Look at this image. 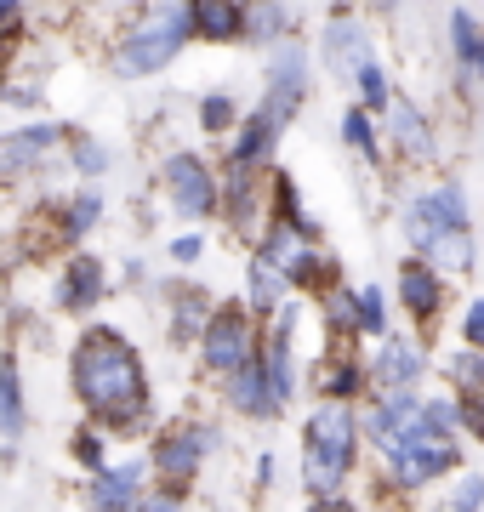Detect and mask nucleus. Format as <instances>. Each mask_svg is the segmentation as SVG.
<instances>
[{"label": "nucleus", "instance_id": "nucleus-39", "mask_svg": "<svg viewBox=\"0 0 484 512\" xmlns=\"http://www.w3.org/2000/svg\"><path fill=\"white\" fill-rule=\"evenodd\" d=\"M467 69H473V74L484 80V40H479V52H473V63H467Z\"/></svg>", "mask_w": 484, "mask_h": 512}, {"label": "nucleus", "instance_id": "nucleus-15", "mask_svg": "<svg viewBox=\"0 0 484 512\" xmlns=\"http://www.w3.org/2000/svg\"><path fill=\"white\" fill-rule=\"evenodd\" d=\"M228 399L240 404L245 416H274V410H280V404H274V393H268V376H262L257 359H251L245 370H234V376H228Z\"/></svg>", "mask_w": 484, "mask_h": 512}, {"label": "nucleus", "instance_id": "nucleus-12", "mask_svg": "<svg viewBox=\"0 0 484 512\" xmlns=\"http://www.w3.org/2000/svg\"><path fill=\"white\" fill-rule=\"evenodd\" d=\"M137 484H143V467H137V461H126V467H103L97 484H92V507L97 512H131Z\"/></svg>", "mask_w": 484, "mask_h": 512}, {"label": "nucleus", "instance_id": "nucleus-40", "mask_svg": "<svg viewBox=\"0 0 484 512\" xmlns=\"http://www.w3.org/2000/svg\"><path fill=\"white\" fill-rule=\"evenodd\" d=\"M18 18V6H6V0H0V23H12Z\"/></svg>", "mask_w": 484, "mask_h": 512}, {"label": "nucleus", "instance_id": "nucleus-22", "mask_svg": "<svg viewBox=\"0 0 484 512\" xmlns=\"http://www.w3.org/2000/svg\"><path fill=\"white\" fill-rule=\"evenodd\" d=\"M450 40H456V57L462 63H473V52H479V23H473V12H450Z\"/></svg>", "mask_w": 484, "mask_h": 512}, {"label": "nucleus", "instance_id": "nucleus-24", "mask_svg": "<svg viewBox=\"0 0 484 512\" xmlns=\"http://www.w3.org/2000/svg\"><path fill=\"white\" fill-rule=\"evenodd\" d=\"M285 23H291V12H285V6H251V12H245V29H257L262 40H274Z\"/></svg>", "mask_w": 484, "mask_h": 512}, {"label": "nucleus", "instance_id": "nucleus-27", "mask_svg": "<svg viewBox=\"0 0 484 512\" xmlns=\"http://www.w3.org/2000/svg\"><path fill=\"white\" fill-rule=\"evenodd\" d=\"M97 217H103V200L97 194H75V205H69V234H92Z\"/></svg>", "mask_w": 484, "mask_h": 512}, {"label": "nucleus", "instance_id": "nucleus-13", "mask_svg": "<svg viewBox=\"0 0 484 512\" xmlns=\"http://www.w3.org/2000/svg\"><path fill=\"white\" fill-rule=\"evenodd\" d=\"M371 376L388 387V393H410V382L422 376V348H416V342H388L382 359L371 365Z\"/></svg>", "mask_w": 484, "mask_h": 512}, {"label": "nucleus", "instance_id": "nucleus-3", "mask_svg": "<svg viewBox=\"0 0 484 512\" xmlns=\"http://www.w3.org/2000/svg\"><path fill=\"white\" fill-rule=\"evenodd\" d=\"M354 450H359L354 404L325 399L314 416H308V433H302V478H308L314 501L342 490V478L354 473Z\"/></svg>", "mask_w": 484, "mask_h": 512}, {"label": "nucleus", "instance_id": "nucleus-4", "mask_svg": "<svg viewBox=\"0 0 484 512\" xmlns=\"http://www.w3.org/2000/svg\"><path fill=\"white\" fill-rule=\"evenodd\" d=\"M188 40H194V29H188V6H149L143 23L114 46V74H126V80L160 74Z\"/></svg>", "mask_w": 484, "mask_h": 512}, {"label": "nucleus", "instance_id": "nucleus-17", "mask_svg": "<svg viewBox=\"0 0 484 512\" xmlns=\"http://www.w3.org/2000/svg\"><path fill=\"white\" fill-rule=\"evenodd\" d=\"M280 296H285L280 256L257 251V262H251V308H257V313H280Z\"/></svg>", "mask_w": 484, "mask_h": 512}, {"label": "nucleus", "instance_id": "nucleus-31", "mask_svg": "<svg viewBox=\"0 0 484 512\" xmlns=\"http://www.w3.org/2000/svg\"><path fill=\"white\" fill-rule=\"evenodd\" d=\"M450 376L462 387H484V359L479 353H462V359H450Z\"/></svg>", "mask_w": 484, "mask_h": 512}, {"label": "nucleus", "instance_id": "nucleus-34", "mask_svg": "<svg viewBox=\"0 0 484 512\" xmlns=\"http://www.w3.org/2000/svg\"><path fill=\"white\" fill-rule=\"evenodd\" d=\"M200 330V296H183L177 302V336H194Z\"/></svg>", "mask_w": 484, "mask_h": 512}, {"label": "nucleus", "instance_id": "nucleus-2", "mask_svg": "<svg viewBox=\"0 0 484 512\" xmlns=\"http://www.w3.org/2000/svg\"><path fill=\"white\" fill-rule=\"evenodd\" d=\"M405 234L416 245V256L428 262V268H473V239H467V200L462 188L445 183L422 194V200H410L405 211Z\"/></svg>", "mask_w": 484, "mask_h": 512}, {"label": "nucleus", "instance_id": "nucleus-10", "mask_svg": "<svg viewBox=\"0 0 484 512\" xmlns=\"http://www.w3.org/2000/svg\"><path fill=\"white\" fill-rule=\"evenodd\" d=\"M399 296H405V308L416 319H439V302H445V285L433 274L422 256H405V268H399Z\"/></svg>", "mask_w": 484, "mask_h": 512}, {"label": "nucleus", "instance_id": "nucleus-38", "mask_svg": "<svg viewBox=\"0 0 484 512\" xmlns=\"http://www.w3.org/2000/svg\"><path fill=\"white\" fill-rule=\"evenodd\" d=\"M314 512H359L354 501H342V495H325V501H314Z\"/></svg>", "mask_w": 484, "mask_h": 512}, {"label": "nucleus", "instance_id": "nucleus-41", "mask_svg": "<svg viewBox=\"0 0 484 512\" xmlns=\"http://www.w3.org/2000/svg\"><path fill=\"white\" fill-rule=\"evenodd\" d=\"M445 512H450V507H445Z\"/></svg>", "mask_w": 484, "mask_h": 512}, {"label": "nucleus", "instance_id": "nucleus-9", "mask_svg": "<svg viewBox=\"0 0 484 512\" xmlns=\"http://www.w3.org/2000/svg\"><path fill=\"white\" fill-rule=\"evenodd\" d=\"M63 137V126H23V131H6L0 137V177H23L29 165L46 154V148Z\"/></svg>", "mask_w": 484, "mask_h": 512}, {"label": "nucleus", "instance_id": "nucleus-5", "mask_svg": "<svg viewBox=\"0 0 484 512\" xmlns=\"http://www.w3.org/2000/svg\"><path fill=\"white\" fill-rule=\"evenodd\" d=\"M200 359H205V370H217V376H234V370L251 365V359H257L251 313L234 308V302L211 313V319H205V330H200Z\"/></svg>", "mask_w": 484, "mask_h": 512}, {"label": "nucleus", "instance_id": "nucleus-6", "mask_svg": "<svg viewBox=\"0 0 484 512\" xmlns=\"http://www.w3.org/2000/svg\"><path fill=\"white\" fill-rule=\"evenodd\" d=\"M302 92H308V52H302L297 40H280L274 46V69H268V97H262V120L274 131H285V120L297 114Z\"/></svg>", "mask_w": 484, "mask_h": 512}, {"label": "nucleus", "instance_id": "nucleus-29", "mask_svg": "<svg viewBox=\"0 0 484 512\" xmlns=\"http://www.w3.org/2000/svg\"><path fill=\"white\" fill-rule=\"evenodd\" d=\"M75 143V165H80V177H97L103 165H109V148L103 143H92V137H69Z\"/></svg>", "mask_w": 484, "mask_h": 512}, {"label": "nucleus", "instance_id": "nucleus-32", "mask_svg": "<svg viewBox=\"0 0 484 512\" xmlns=\"http://www.w3.org/2000/svg\"><path fill=\"white\" fill-rule=\"evenodd\" d=\"M75 461L92 467V473H103V439L97 433H75Z\"/></svg>", "mask_w": 484, "mask_h": 512}, {"label": "nucleus", "instance_id": "nucleus-28", "mask_svg": "<svg viewBox=\"0 0 484 512\" xmlns=\"http://www.w3.org/2000/svg\"><path fill=\"white\" fill-rule=\"evenodd\" d=\"M359 97H365V109H376V103H388V74L376 69V63H365V69L354 74Z\"/></svg>", "mask_w": 484, "mask_h": 512}, {"label": "nucleus", "instance_id": "nucleus-21", "mask_svg": "<svg viewBox=\"0 0 484 512\" xmlns=\"http://www.w3.org/2000/svg\"><path fill=\"white\" fill-rule=\"evenodd\" d=\"M228 217L240 222V228H251V217H257V177L240 171V165H234V177H228Z\"/></svg>", "mask_w": 484, "mask_h": 512}, {"label": "nucleus", "instance_id": "nucleus-23", "mask_svg": "<svg viewBox=\"0 0 484 512\" xmlns=\"http://www.w3.org/2000/svg\"><path fill=\"white\" fill-rule=\"evenodd\" d=\"M325 313H331L336 330H359V291H331L325 296Z\"/></svg>", "mask_w": 484, "mask_h": 512}, {"label": "nucleus", "instance_id": "nucleus-8", "mask_svg": "<svg viewBox=\"0 0 484 512\" xmlns=\"http://www.w3.org/2000/svg\"><path fill=\"white\" fill-rule=\"evenodd\" d=\"M205 444H211L205 427H177V433H166V439L154 444V467H160V478H166V484H188V478L200 473Z\"/></svg>", "mask_w": 484, "mask_h": 512}, {"label": "nucleus", "instance_id": "nucleus-11", "mask_svg": "<svg viewBox=\"0 0 484 512\" xmlns=\"http://www.w3.org/2000/svg\"><path fill=\"white\" fill-rule=\"evenodd\" d=\"M97 296H103V262H97V256H75V262L63 268L57 302L69 313H86V308H97Z\"/></svg>", "mask_w": 484, "mask_h": 512}, {"label": "nucleus", "instance_id": "nucleus-26", "mask_svg": "<svg viewBox=\"0 0 484 512\" xmlns=\"http://www.w3.org/2000/svg\"><path fill=\"white\" fill-rule=\"evenodd\" d=\"M200 126L205 131H228V126H234V97H223V92L205 97V103H200Z\"/></svg>", "mask_w": 484, "mask_h": 512}, {"label": "nucleus", "instance_id": "nucleus-35", "mask_svg": "<svg viewBox=\"0 0 484 512\" xmlns=\"http://www.w3.org/2000/svg\"><path fill=\"white\" fill-rule=\"evenodd\" d=\"M200 251H205V239H200V234L171 239V256H177V262H200Z\"/></svg>", "mask_w": 484, "mask_h": 512}, {"label": "nucleus", "instance_id": "nucleus-33", "mask_svg": "<svg viewBox=\"0 0 484 512\" xmlns=\"http://www.w3.org/2000/svg\"><path fill=\"white\" fill-rule=\"evenodd\" d=\"M484 507V478H462V490L450 501V512H479Z\"/></svg>", "mask_w": 484, "mask_h": 512}, {"label": "nucleus", "instance_id": "nucleus-14", "mask_svg": "<svg viewBox=\"0 0 484 512\" xmlns=\"http://www.w3.org/2000/svg\"><path fill=\"white\" fill-rule=\"evenodd\" d=\"M188 29L205 40H234L245 29V12L228 0H200V6H188Z\"/></svg>", "mask_w": 484, "mask_h": 512}, {"label": "nucleus", "instance_id": "nucleus-19", "mask_svg": "<svg viewBox=\"0 0 484 512\" xmlns=\"http://www.w3.org/2000/svg\"><path fill=\"white\" fill-rule=\"evenodd\" d=\"M393 137H399V143H405V154H416V160H428V154H433L428 120L410 109V103H393Z\"/></svg>", "mask_w": 484, "mask_h": 512}, {"label": "nucleus", "instance_id": "nucleus-20", "mask_svg": "<svg viewBox=\"0 0 484 512\" xmlns=\"http://www.w3.org/2000/svg\"><path fill=\"white\" fill-rule=\"evenodd\" d=\"M0 433L18 439L23 433V393H18V365L0 359Z\"/></svg>", "mask_w": 484, "mask_h": 512}, {"label": "nucleus", "instance_id": "nucleus-36", "mask_svg": "<svg viewBox=\"0 0 484 512\" xmlns=\"http://www.w3.org/2000/svg\"><path fill=\"white\" fill-rule=\"evenodd\" d=\"M131 512H183V507H177V495H137Z\"/></svg>", "mask_w": 484, "mask_h": 512}, {"label": "nucleus", "instance_id": "nucleus-25", "mask_svg": "<svg viewBox=\"0 0 484 512\" xmlns=\"http://www.w3.org/2000/svg\"><path fill=\"white\" fill-rule=\"evenodd\" d=\"M342 137H348V148H365V154H376V126L365 109H348V120H342Z\"/></svg>", "mask_w": 484, "mask_h": 512}, {"label": "nucleus", "instance_id": "nucleus-18", "mask_svg": "<svg viewBox=\"0 0 484 512\" xmlns=\"http://www.w3.org/2000/svg\"><path fill=\"white\" fill-rule=\"evenodd\" d=\"M274 143H280V131L268 126L262 114H251V120L240 126V137H234V165H240V171H251V165H262L268 154H274Z\"/></svg>", "mask_w": 484, "mask_h": 512}, {"label": "nucleus", "instance_id": "nucleus-30", "mask_svg": "<svg viewBox=\"0 0 484 512\" xmlns=\"http://www.w3.org/2000/svg\"><path fill=\"white\" fill-rule=\"evenodd\" d=\"M382 319H388V313H382V291L365 285V291H359V330H382Z\"/></svg>", "mask_w": 484, "mask_h": 512}, {"label": "nucleus", "instance_id": "nucleus-7", "mask_svg": "<svg viewBox=\"0 0 484 512\" xmlns=\"http://www.w3.org/2000/svg\"><path fill=\"white\" fill-rule=\"evenodd\" d=\"M166 194H171V205L194 222L217 211V177L205 171L200 154H171L166 160Z\"/></svg>", "mask_w": 484, "mask_h": 512}, {"label": "nucleus", "instance_id": "nucleus-1", "mask_svg": "<svg viewBox=\"0 0 484 512\" xmlns=\"http://www.w3.org/2000/svg\"><path fill=\"white\" fill-rule=\"evenodd\" d=\"M75 393L97 421L109 427H137L149 410V382H143V359L126 336L114 330H86L75 348Z\"/></svg>", "mask_w": 484, "mask_h": 512}, {"label": "nucleus", "instance_id": "nucleus-37", "mask_svg": "<svg viewBox=\"0 0 484 512\" xmlns=\"http://www.w3.org/2000/svg\"><path fill=\"white\" fill-rule=\"evenodd\" d=\"M462 330H467V342H473V348H484V302H473V308H467Z\"/></svg>", "mask_w": 484, "mask_h": 512}, {"label": "nucleus", "instance_id": "nucleus-16", "mask_svg": "<svg viewBox=\"0 0 484 512\" xmlns=\"http://www.w3.org/2000/svg\"><path fill=\"white\" fill-rule=\"evenodd\" d=\"M331 63L342 74H359L365 63H376L371 46H365V35L354 29V18H348V12H336V23H331Z\"/></svg>", "mask_w": 484, "mask_h": 512}]
</instances>
